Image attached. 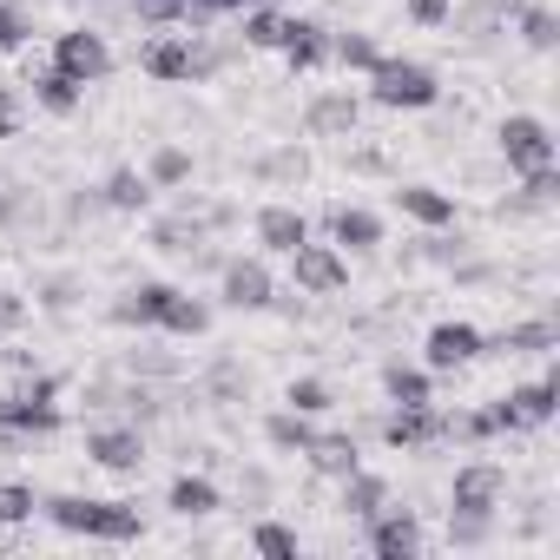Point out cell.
Segmentation results:
<instances>
[{
    "label": "cell",
    "mask_w": 560,
    "mask_h": 560,
    "mask_svg": "<svg viewBox=\"0 0 560 560\" xmlns=\"http://www.w3.org/2000/svg\"><path fill=\"white\" fill-rule=\"evenodd\" d=\"M284 40H291V21L277 8H250L244 14V47H284Z\"/></svg>",
    "instance_id": "31"
},
{
    "label": "cell",
    "mask_w": 560,
    "mask_h": 560,
    "mask_svg": "<svg viewBox=\"0 0 560 560\" xmlns=\"http://www.w3.org/2000/svg\"><path fill=\"white\" fill-rule=\"evenodd\" d=\"M284 402H291L298 416H324V409H330V383H324V376H304V383H291Z\"/></svg>",
    "instance_id": "37"
},
{
    "label": "cell",
    "mask_w": 560,
    "mask_h": 560,
    "mask_svg": "<svg viewBox=\"0 0 560 560\" xmlns=\"http://www.w3.org/2000/svg\"><path fill=\"white\" fill-rule=\"evenodd\" d=\"M54 67H60L67 80H80V86H93V80L113 73V54H106V40H100L93 27H67V34L54 40Z\"/></svg>",
    "instance_id": "5"
},
{
    "label": "cell",
    "mask_w": 560,
    "mask_h": 560,
    "mask_svg": "<svg viewBox=\"0 0 560 560\" xmlns=\"http://www.w3.org/2000/svg\"><path fill=\"white\" fill-rule=\"evenodd\" d=\"M34 488L27 481H0V527H14V521H34Z\"/></svg>",
    "instance_id": "35"
},
{
    "label": "cell",
    "mask_w": 560,
    "mask_h": 560,
    "mask_svg": "<svg viewBox=\"0 0 560 560\" xmlns=\"http://www.w3.org/2000/svg\"><path fill=\"white\" fill-rule=\"evenodd\" d=\"M330 244L337 250H376L383 244V218L363 211V205H337L330 211Z\"/></svg>",
    "instance_id": "16"
},
{
    "label": "cell",
    "mask_w": 560,
    "mask_h": 560,
    "mask_svg": "<svg viewBox=\"0 0 560 560\" xmlns=\"http://www.w3.org/2000/svg\"><path fill=\"white\" fill-rule=\"evenodd\" d=\"M8 218H14V198H8V191H0V224H8Z\"/></svg>",
    "instance_id": "47"
},
{
    "label": "cell",
    "mask_w": 560,
    "mask_h": 560,
    "mask_svg": "<svg viewBox=\"0 0 560 560\" xmlns=\"http://www.w3.org/2000/svg\"><path fill=\"white\" fill-rule=\"evenodd\" d=\"M521 40H527L534 54H547V47L560 40V21H553L547 8H521Z\"/></svg>",
    "instance_id": "36"
},
{
    "label": "cell",
    "mask_w": 560,
    "mask_h": 560,
    "mask_svg": "<svg viewBox=\"0 0 560 560\" xmlns=\"http://www.w3.org/2000/svg\"><path fill=\"white\" fill-rule=\"evenodd\" d=\"M47 521L60 534H86V540H139V501H93V494H47L40 501Z\"/></svg>",
    "instance_id": "1"
},
{
    "label": "cell",
    "mask_w": 560,
    "mask_h": 560,
    "mask_svg": "<svg viewBox=\"0 0 560 560\" xmlns=\"http://www.w3.org/2000/svg\"><path fill=\"white\" fill-rule=\"evenodd\" d=\"M132 370H145V376H178L172 357H132Z\"/></svg>",
    "instance_id": "46"
},
{
    "label": "cell",
    "mask_w": 560,
    "mask_h": 560,
    "mask_svg": "<svg viewBox=\"0 0 560 560\" xmlns=\"http://www.w3.org/2000/svg\"><path fill=\"white\" fill-rule=\"evenodd\" d=\"M205 389H211V402H237V396H244V370H237V363H218Z\"/></svg>",
    "instance_id": "41"
},
{
    "label": "cell",
    "mask_w": 560,
    "mask_h": 560,
    "mask_svg": "<svg viewBox=\"0 0 560 560\" xmlns=\"http://www.w3.org/2000/svg\"><path fill=\"white\" fill-rule=\"evenodd\" d=\"M508 494V475L494 462H468L455 468V488H448V514H494Z\"/></svg>",
    "instance_id": "6"
},
{
    "label": "cell",
    "mask_w": 560,
    "mask_h": 560,
    "mask_svg": "<svg viewBox=\"0 0 560 560\" xmlns=\"http://www.w3.org/2000/svg\"><path fill=\"white\" fill-rule=\"evenodd\" d=\"M383 442H389V448H435V442H448V416H442L435 402L396 409V416L383 422Z\"/></svg>",
    "instance_id": "9"
},
{
    "label": "cell",
    "mask_w": 560,
    "mask_h": 560,
    "mask_svg": "<svg viewBox=\"0 0 560 560\" xmlns=\"http://www.w3.org/2000/svg\"><path fill=\"white\" fill-rule=\"evenodd\" d=\"M224 304L231 311H270V270H264V257H231L224 264Z\"/></svg>",
    "instance_id": "10"
},
{
    "label": "cell",
    "mask_w": 560,
    "mask_h": 560,
    "mask_svg": "<svg viewBox=\"0 0 560 560\" xmlns=\"http://www.w3.org/2000/svg\"><path fill=\"white\" fill-rule=\"evenodd\" d=\"M422 357H429V370H462V363L481 357V330L475 324H435L429 343H422Z\"/></svg>",
    "instance_id": "12"
},
{
    "label": "cell",
    "mask_w": 560,
    "mask_h": 560,
    "mask_svg": "<svg viewBox=\"0 0 560 560\" xmlns=\"http://www.w3.org/2000/svg\"><path fill=\"white\" fill-rule=\"evenodd\" d=\"M277 54L291 60V73H311V67H324V60H330V34H324L317 21H291V40L277 47Z\"/></svg>",
    "instance_id": "22"
},
{
    "label": "cell",
    "mask_w": 560,
    "mask_h": 560,
    "mask_svg": "<svg viewBox=\"0 0 560 560\" xmlns=\"http://www.w3.org/2000/svg\"><path fill=\"white\" fill-rule=\"evenodd\" d=\"M481 350H508V357H547V350H560V330H553L547 317H534V324H508L501 337H481Z\"/></svg>",
    "instance_id": "18"
},
{
    "label": "cell",
    "mask_w": 560,
    "mask_h": 560,
    "mask_svg": "<svg viewBox=\"0 0 560 560\" xmlns=\"http://www.w3.org/2000/svg\"><path fill=\"white\" fill-rule=\"evenodd\" d=\"M508 409H514L521 429H540V422H553V409H560V383H553V376H534V383L508 389Z\"/></svg>",
    "instance_id": "19"
},
{
    "label": "cell",
    "mask_w": 560,
    "mask_h": 560,
    "mask_svg": "<svg viewBox=\"0 0 560 560\" xmlns=\"http://www.w3.org/2000/svg\"><path fill=\"white\" fill-rule=\"evenodd\" d=\"M231 8H270V0H231Z\"/></svg>",
    "instance_id": "48"
},
{
    "label": "cell",
    "mask_w": 560,
    "mask_h": 560,
    "mask_svg": "<svg viewBox=\"0 0 560 560\" xmlns=\"http://www.w3.org/2000/svg\"><path fill=\"white\" fill-rule=\"evenodd\" d=\"M330 60H337L343 73H370V67L383 60V47H376L370 34H337V40H330Z\"/></svg>",
    "instance_id": "30"
},
{
    "label": "cell",
    "mask_w": 560,
    "mask_h": 560,
    "mask_svg": "<svg viewBox=\"0 0 560 560\" xmlns=\"http://www.w3.org/2000/svg\"><path fill=\"white\" fill-rule=\"evenodd\" d=\"M145 73H152V80H205L211 60H205L191 40H152V47H145Z\"/></svg>",
    "instance_id": "14"
},
{
    "label": "cell",
    "mask_w": 560,
    "mask_h": 560,
    "mask_svg": "<svg viewBox=\"0 0 560 560\" xmlns=\"http://www.w3.org/2000/svg\"><path fill=\"white\" fill-rule=\"evenodd\" d=\"M376 508H389V481L370 475V468H350V475H343V514H350V521H370Z\"/></svg>",
    "instance_id": "24"
},
{
    "label": "cell",
    "mask_w": 560,
    "mask_h": 560,
    "mask_svg": "<svg viewBox=\"0 0 560 560\" xmlns=\"http://www.w3.org/2000/svg\"><path fill=\"white\" fill-rule=\"evenodd\" d=\"M86 455L100 468H113V475H139L145 468V435L139 429H93L86 435Z\"/></svg>",
    "instance_id": "11"
},
{
    "label": "cell",
    "mask_w": 560,
    "mask_h": 560,
    "mask_svg": "<svg viewBox=\"0 0 560 560\" xmlns=\"http://www.w3.org/2000/svg\"><path fill=\"white\" fill-rule=\"evenodd\" d=\"M34 100H40L47 113H60V119H67V113H80L86 86H80V80H67L60 67H34Z\"/></svg>",
    "instance_id": "25"
},
{
    "label": "cell",
    "mask_w": 560,
    "mask_h": 560,
    "mask_svg": "<svg viewBox=\"0 0 560 560\" xmlns=\"http://www.w3.org/2000/svg\"><path fill=\"white\" fill-rule=\"evenodd\" d=\"M264 435H270V448H284V455H304V442H311L317 429H311V416L284 409V416H270V422H264Z\"/></svg>",
    "instance_id": "32"
},
{
    "label": "cell",
    "mask_w": 560,
    "mask_h": 560,
    "mask_svg": "<svg viewBox=\"0 0 560 560\" xmlns=\"http://www.w3.org/2000/svg\"><path fill=\"white\" fill-rule=\"evenodd\" d=\"M370 100L389 106V113H422V106L442 100V80L422 60H376L370 67Z\"/></svg>",
    "instance_id": "2"
},
{
    "label": "cell",
    "mask_w": 560,
    "mask_h": 560,
    "mask_svg": "<svg viewBox=\"0 0 560 560\" xmlns=\"http://www.w3.org/2000/svg\"><path fill=\"white\" fill-rule=\"evenodd\" d=\"M14 132H21V100L0 86V139H14Z\"/></svg>",
    "instance_id": "45"
},
{
    "label": "cell",
    "mask_w": 560,
    "mask_h": 560,
    "mask_svg": "<svg viewBox=\"0 0 560 560\" xmlns=\"http://www.w3.org/2000/svg\"><path fill=\"white\" fill-rule=\"evenodd\" d=\"M501 159H508V172L553 165V126L534 119V113H508V119H501Z\"/></svg>",
    "instance_id": "4"
},
{
    "label": "cell",
    "mask_w": 560,
    "mask_h": 560,
    "mask_svg": "<svg viewBox=\"0 0 560 560\" xmlns=\"http://www.w3.org/2000/svg\"><path fill=\"white\" fill-rule=\"evenodd\" d=\"M494 534V514H448V540L455 547H481Z\"/></svg>",
    "instance_id": "38"
},
{
    "label": "cell",
    "mask_w": 560,
    "mask_h": 560,
    "mask_svg": "<svg viewBox=\"0 0 560 560\" xmlns=\"http://www.w3.org/2000/svg\"><path fill=\"white\" fill-rule=\"evenodd\" d=\"M165 304H172V284H139V291H126V298L113 304V324H126V330H159Z\"/></svg>",
    "instance_id": "17"
},
{
    "label": "cell",
    "mask_w": 560,
    "mask_h": 560,
    "mask_svg": "<svg viewBox=\"0 0 560 560\" xmlns=\"http://www.w3.org/2000/svg\"><path fill=\"white\" fill-rule=\"evenodd\" d=\"M291 270H298V284H304L311 298H330V291H343V284H350L343 250H337V244H311V237L291 250Z\"/></svg>",
    "instance_id": "7"
},
{
    "label": "cell",
    "mask_w": 560,
    "mask_h": 560,
    "mask_svg": "<svg viewBox=\"0 0 560 560\" xmlns=\"http://www.w3.org/2000/svg\"><path fill=\"white\" fill-rule=\"evenodd\" d=\"M304 455H311V468H317V475H330V481H343L350 468H363L350 435H311V442H304Z\"/></svg>",
    "instance_id": "27"
},
{
    "label": "cell",
    "mask_w": 560,
    "mask_h": 560,
    "mask_svg": "<svg viewBox=\"0 0 560 560\" xmlns=\"http://www.w3.org/2000/svg\"><path fill=\"white\" fill-rule=\"evenodd\" d=\"M27 40V21H21V8H8V0H0V54H14Z\"/></svg>",
    "instance_id": "42"
},
{
    "label": "cell",
    "mask_w": 560,
    "mask_h": 560,
    "mask_svg": "<svg viewBox=\"0 0 560 560\" xmlns=\"http://www.w3.org/2000/svg\"><path fill=\"white\" fill-rule=\"evenodd\" d=\"M21 324H27V304H21L14 291H0V337H14Z\"/></svg>",
    "instance_id": "44"
},
{
    "label": "cell",
    "mask_w": 560,
    "mask_h": 560,
    "mask_svg": "<svg viewBox=\"0 0 560 560\" xmlns=\"http://www.w3.org/2000/svg\"><path fill=\"white\" fill-rule=\"evenodd\" d=\"M159 330H172V337H205V330H211V304H205V298H185V291H172V304H165Z\"/></svg>",
    "instance_id": "29"
},
{
    "label": "cell",
    "mask_w": 560,
    "mask_h": 560,
    "mask_svg": "<svg viewBox=\"0 0 560 560\" xmlns=\"http://www.w3.org/2000/svg\"><path fill=\"white\" fill-rule=\"evenodd\" d=\"M264 178H284V185H304V178H311V159H304V152H270V159H264Z\"/></svg>",
    "instance_id": "39"
},
{
    "label": "cell",
    "mask_w": 560,
    "mask_h": 560,
    "mask_svg": "<svg viewBox=\"0 0 560 560\" xmlns=\"http://www.w3.org/2000/svg\"><path fill=\"white\" fill-rule=\"evenodd\" d=\"M145 178H152V185H165V191H172V185H185V178H191V152H185V145H159V152H152V165H145Z\"/></svg>",
    "instance_id": "34"
},
{
    "label": "cell",
    "mask_w": 560,
    "mask_h": 560,
    "mask_svg": "<svg viewBox=\"0 0 560 560\" xmlns=\"http://www.w3.org/2000/svg\"><path fill=\"white\" fill-rule=\"evenodd\" d=\"M152 250H172V257L191 250V257H198V250H205V218H191V211L159 218V224H152Z\"/></svg>",
    "instance_id": "28"
},
{
    "label": "cell",
    "mask_w": 560,
    "mask_h": 560,
    "mask_svg": "<svg viewBox=\"0 0 560 560\" xmlns=\"http://www.w3.org/2000/svg\"><path fill=\"white\" fill-rule=\"evenodd\" d=\"M357 93H324V100H311V132L317 139H343V132H357Z\"/></svg>",
    "instance_id": "23"
},
{
    "label": "cell",
    "mask_w": 560,
    "mask_h": 560,
    "mask_svg": "<svg viewBox=\"0 0 560 560\" xmlns=\"http://www.w3.org/2000/svg\"><path fill=\"white\" fill-rule=\"evenodd\" d=\"M396 211L416 218V224H429V231H448L455 224V198L435 191V185H396Z\"/></svg>",
    "instance_id": "15"
},
{
    "label": "cell",
    "mask_w": 560,
    "mask_h": 560,
    "mask_svg": "<svg viewBox=\"0 0 560 560\" xmlns=\"http://www.w3.org/2000/svg\"><path fill=\"white\" fill-rule=\"evenodd\" d=\"M370 553L376 560H416L422 553V521L409 508H376L370 514Z\"/></svg>",
    "instance_id": "8"
},
{
    "label": "cell",
    "mask_w": 560,
    "mask_h": 560,
    "mask_svg": "<svg viewBox=\"0 0 560 560\" xmlns=\"http://www.w3.org/2000/svg\"><path fill=\"white\" fill-rule=\"evenodd\" d=\"M54 396H60V383L27 370L21 389H0V429H8V435H54V429L67 422Z\"/></svg>",
    "instance_id": "3"
},
{
    "label": "cell",
    "mask_w": 560,
    "mask_h": 560,
    "mask_svg": "<svg viewBox=\"0 0 560 560\" xmlns=\"http://www.w3.org/2000/svg\"><path fill=\"white\" fill-rule=\"evenodd\" d=\"M250 547H257L264 560H298V534H291L284 521H257V527H250Z\"/></svg>",
    "instance_id": "33"
},
{
    "label": "cell",
    "mask_w": 560,
    "mask_h": 560,
    "mask_svg": "<svg viewBox=\"0 0 560 560\" xmlns=\"http://www.w3.org/2000/svg\"><path fill=\"white\" fill-rule=\"evenodd\" d=\"M165 508H172V514H185V521H205V514H218V508H224V494H218V481H205V475H178V481H172V494H165Z\"/></svg>",
    "instance_id": "21"
},
{
    "label": "cell",
    "mask_w": 560,
    "mask_h": 560,
    "mask_svg": "<svg viewBox=\"0 0 560 560\" xmlns=\"http://www.w3.org/2000/svg\"><path fill=\"white\" fill-rule=\"evenodd\" d=\"M185 8H191V0H132V14H139V21H152V27H178V21H185Z\"/></svg>",
    "instance_id": "40"
},
{
    "label": "cell",
    "mask_w": 560,
    "mask_h": 560,
    "mask_svg": "<svg viewBox=\"0 0 560 560\" xmlns=\"http://www.w3.org/2000/svg\"><path fill=\"white\" fill-rule=\"evenodd\" d=\"M304 237H311V218H304L298 205H264V211H257V244H264V250L291 257Z\"/></svg>",
    "instance_id": "13"
},
{
    "label": "cell",
    "mask_w": 560,
    "mask_h": 560,
    "mask_svg": "<svg viewBox=\"0 0 560 560\" xmlns=\"http://www.w3.org/2000/svg\"><path fill=\"white\" fill-rule=\"evenodd\" d=\"M448 14H455V0H409V21L416 27H442Z\"/></svg>",
    "instance_id": "43"
},
{
    "label": "cell",
    "mask_w": 560,
    "mask_h": 560,
    "mask_svg": "<svg viewBox=\"0 0 560 560\" xmlns=\"http://www.w3.org/2000/svg\"><path fill=\"white\" fill-rule=\"evenodd\" d=\"M100 205H113V211H145V205H152V178H145L139 165H113L106 185H100Z\"/></svg>",
    "instance_id": "20"
},
{
    "label": "cell",
    "mask_w": 560,
    "mask_h": 560,
    "mask_svg": "<svg viewBox=\"0 0 560 560\" xmlns=\"http://www.w3.org/2000/svg\"><path fill=\"white\" fill-rule=\"evenodd\" d=\"M383 389H389L396 409H422V402H435V376H429V370H409V363H389V370H383Z\"/></svg>",
    "instance_id": "26"
}]
</instances>
